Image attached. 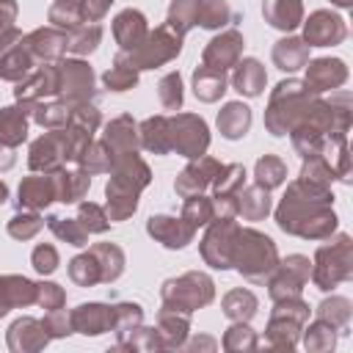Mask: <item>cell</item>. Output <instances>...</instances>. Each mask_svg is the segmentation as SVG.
<instances>
[{
  "instance_id": "obj_1",
  "label": "cell",
  "mask_w": 353,
  "mask_h": 353,
  "mask_svg": "<svg viewBox=\"0 0 353 353\" xmlns=\"http://www.w3.org/2000/svg\"><path fill=\"white\" fill-rule=\"evenodd\" d=\"M248 124H251V113H248V108L240 105V102H229V105L221 110V116H218V127H221V132H223L226 138H240V135H245Z\"/></svg>"
},
{
  "instance_id": "obj_2",
  "label": "cell",
  "mask_w": 353,
  "mask_h": 353,
  "mask_svg": "<svg viewBox=\"0 0 353 353\" xmlns=\"http://www.w3.org/2000/svg\"><path fill=\"white\" fill-rule=\"evenodd\" d=\"M149 232L163 240L168 248H182L188 240H190V229H179V223H174V218H149Z\"/></svg>"
},
{
  "instance_id": "obj_3",
  "label": "cell",
  "mask_w": 353,
  "mask_h": 353,
  "mask_svg": "<svg viewBox=\"0 0 353 353\" xmlns=\"http://www.w3.org/2000/svg\"><path fill=\"white\" fill-rule=\"evenodd\" d=\"M262 83H265V72H262V66L256 63V61H243L240 63V69H237V74H234V85H237V91L240 94H248V97H256L259 91H262Z\"/></svg>"
},
{
  "instance_id": "obj_4",
  "label": "cell",
  "mask_w": 353,
  "mask_h": 353,
  "mask_svg": "<svg viewBox=\"0 0 353 353\" xmlns=\"http://www.w3.org/2000/svg\"><path fill=\"white\" fill-rule=\"evenodd\" d=\"M265 17L270 19L273 28H284V30H290V28H295L298 19H301V6L292 3V6L287 8L281 0H268V3H265Z\"/></svg>"
},
{
  "instance_id": "obj_5",
  "label": "cell",
  "mask_w": 353,
  "mask_h": 353,
  "mask_svg": "<svg viewBox=\"0 0 353 353\" xmlns=\"http://www.w3.org/2000/svg\"><path fill=\"white\" fill-rule=\"evenodd\" d=\"M193 80H196V97H201V99H207V102H212L218 94L226 91V88H223V72H221V69L210 72V69L204 66V69L196 72Z\"/></svg>"
},
{
  "instance_id": "obj_6",
  "label": "cell",
  "mask_w": 353,
  "mask_h": 353,
  "mask_svg": "<svg viewBox=\"0 0 353 353\" xmlns=\"http://www.w3.org/2000/svg\"><path fill=\"white\" fill-rule=\"evenodd\" d=\"M52 196H55V190H52V188H47V185H44V179H39V176L28 179V182L19 188V204L44 207V204H50V201H52Z\"/></svg>"
},
{
  "instance_id": "obj_7",
  "label": "cell",
  "mask_w": 353,
  "mask_h": 353,
  "mask_svg": "<svg viewBox=\"0 0 353 353\" xmlns=\"http://www.w3.org/2000/svg\"><path fill=\"white\" fill-rule=\"evenodd\" d=\"M25 130H28L25 119H22V113L17 108H3L0 110V135H3V141L19 143L25 138Z\"/></svg>"
},
{
  "instance_id": "obj_8",
  "label": "cell",
  "mask_w": 353,
  "mask_h": 353,
  "mask_svg": "<svg viewBox=\"0 0 353 353\" xmlns=\"http://www.w3.org/2000/svg\"><path fill=\"white\" fill-rule=\"evenodd\" d=\"M273 58H276V63L281 69H298L303 63V58H306V50H303V44L298 39H290V41H279Z\"/></svg>"
},
{
  "instance_id": "obj_9",
  "label": "cell",
  "mask_w": 353,
  "mask_h": 353,
  "mask_svg": "<svg viewBox=\"0 0 353 353\" xmlns=\"http://www.w3.org/2000/svg\"><path fill=\"white\" fill-rule=\"evenodd\" d=\"M210 163H212V160H201V165H190V168H185L182 176L176 179V190H179L182 196H188L190 190H201V188L210 182V176L204 174V168H207Z\"/></svg>"
},
{
  "instance_id": "obj_10",
  "label": "cell",
  "mask_w": 353,
  "mask_h": 353,
  "mask_svg": "<svg viewBox=\"0 0 353 353\" xmlns=\"http://www.w3.org/2000/svg\"><path fill=\"white\" fill-rule=\"evenodd\" d=\"M256 176H259V185L265 188H273L284 179V165L276 160V157H265L256 163Z\"/></svg>"
},
{
  "instance_id": "obj_11",
  "label": "cell",
  "mask_w": 353,
  "mask_h": 353,
  "mask_svg": "<svg viewBox=\"0 0 353 353\" xmlns=\"http://www.w3.org/2000/svg\"><path fill=\"white\" fill-rule=\"evenodd\" d=\"M157 41H160V44H165V50H163V52L149 50V55H146V61H143V66H141V69H146V66H152V63H160V61H168L174 52H179V36L165 39V28H160V30H157ZM157 50H160V47H157Z\"/></svg>"
},
{
  "instance_id": "obj_12",
  "label": "cell",
  "mask_w": 353,
  "mask_h": 353,
  "mask_svg": "<svg viewBox=\"0 0 353 353\" xmlns=\"http://www.w3.org/2000/svg\"><path fill=\"white\" fill-rule=\"evenodd\" d=\"M201 8H204V14H199V19H201L204 28L223 25V17H226V3L223 0H201Z\"/></svg>"
},
{
  "instance_id": "obj_13",
  "label": "cell",
  "mask_w": 353,
  "mask_h": 353,
  "mask_svg": "<svg viewBox=\"0 0 353 353\" xmlns=\"http://www.w3.org/2000/svg\"><path fill=\"white\" fill-rule=\"evenodd\" d=\"M47 226L58 234V237H66L69 243H74V245H85V232L83 229H77L74 223H63L61 218H47Z\"/></svg>"
},
{
  "instance_id": "obj_14",
  "label": "cell",
  "mask_w": 353,
  "mask_h": 353,
  "mask_svg": "<svg viewBox=\"0 0 353 353\" xmlns=\"http://www.w3.org/2000/svg\"><path fill=\"white\" fill-rule=\"evenodd\" d=\"M182 83H179V74H168L163 83H160V99L165 108H179L182 102Z\"/></svg>"
},
{
  "instance_id": "obj_15",
  "label": "cell",
  "mask_w": 353,
  "mask_h": 353,
  "mask_svg": "<svg viewBox=\"0 0 353 353\" xmlns=\"http://www.w3.org/2000/svg\"><path fill=\"white\" fill-rule=\"evenodd\" d=\"M105 83H108L113 91H124V88H130V85L135 83V72L127 69V66H121V61H119L116 69H110V72L105 74Z\"/></svg>"
},
{
  "instance_id": "obj_16",
  "label": "cell",
  "mask_w": 353,
  "mask_h": 353,
  "mask_svg": "<svg viewBox=\"0 0 353 353\" xmlns=\"http://www.w3.org/2000/svg\"><path fill=\"white\" fill-rule=\"evenodd\" d=\"M210 215H212V207L207 199H190L185 204V218L190 223H204V221H210Z\"/></svg>"
},
{
  "instance_id": "obj_17",
  "label": "cell",
  "mask_w": 353,
  "mask_h": 353,
  "mask_svg": "<svg viewBox=\"0 0 353 353\" xmlns=\"http://www.w3.org/2000/svg\"><path fill=\"white\" fill-rule=\"evenodd\" d=\"M33 265H36L39 273H52L58 268V256H55V251L50 245H39L33 251Z\"/></svg>"
},
{
  "instance_id": "obj_18",
  "label": "cell",
  "mask_w": 353,
  "mask_h": 353,
  "mask_svg": "<svg viewBox=\"0 0 353 353\" xmlns=\"http://www.w3.org/2000/svg\"><path fill=\"white\" fill-rule=\"evenodd\" d=\"M80 221H83V226H88L91 232H102V229L108 226L102 210L94 207V204H83V207H80Z\"/></svg>"
},
{
  "instance_id": "obj_19",
  "label": "cell",
  "mask_w": 353,
  "mask_h": 353,
  "mask_svg": "<svg viewBox=\"0 0 353 353\" xmlns=\"http://www.w3.org/2000/svg\"><path fill=\"white\" fill-rule=\"evenodd\" d=\"M6 196H8V190H6V185H3V182H0V204H3V201H6Z\"/></svg>"
},
{
  "instance_id": "obj_20",
  "label": "cell",
  "mask_w": 353,
  "mask_h": 353,
  "mask_svg": "<svg viewBox=\"0 0 353 353\" xmlns=\"http://www.w3.org/2000/svg\"><path fill=\"white\" fill-rule=\"evenodd\" d=\"M336 3H339V6H347V3H350V0H336Z\"/></svg>"
}]
</instances>
